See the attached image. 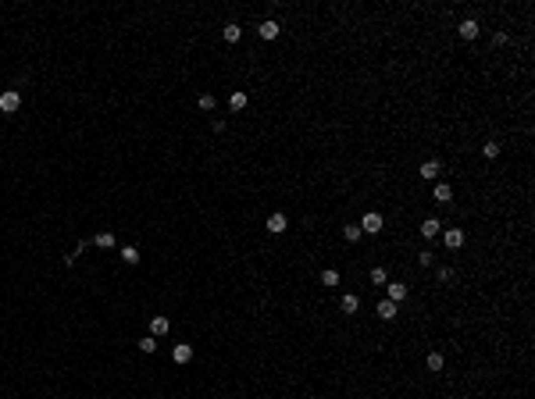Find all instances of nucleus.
Here are the masks:
<instances>
[{
    "label": "nucleus",
    "instance_id": "nucleus-1",
    "mask_svg": "<svg viewBox=\"0 0 535 399\" xmlns=\"http://www.w3.org/2000/svg\"><path fill=\"white\" fill-rule=\"evenodd\" d=\"M360 232H367V235H378V232H382V214L367 211V214L360 218Z\"/></svg>",
    "mask_w": 535,
    "mask_h": 399
},
{
    "label": "nucleus",
    "instance_id": "nucleus-2",
    "mask_svg": "<svg viewBox=\"0 0 535 399\" xmlns=\"http://www.w3.org/2000/svg\"><path fill=\"white\" fill-rule=\"evenodd\" d=\"M464 239H468V235H464V228H446V232H442L446 250H461V246H464Z\"/></svg>",
    "mask_w": 535,
    "mask_h": 399
},
{
    "label": "nucleus",
    "instance_id": "nucleus-3",
    "mask_svg": "<svg viewBox=\"0 0 535 399\" xmlns=\"http://www.w3.org/2000/svg\"><path fill=\"white\" fill-rule=\"evenodd\" d=\"M22 107V96L15 93V89H8V93H0V111H4V114H15Z\"/></svg>",
    "mask_w": 535,
    "mask_h": 399
},
{
    "label": "nucleus",
    "instance_id": "nucleus-4",
    "mask_svg": "<svg viewBox=\"0 0 535 399\" xmlns=\"http://www.w3.org/2000/svg\"><path fill=\"white\" fill-rule=\"evenodd\" d=\"M457 32H461V39H478V32H482V25H478L475 18H464V22L457 25Z\"/></svg>",
    "mask_w": 535,
    "mask_h": 399
},
{
    "label": "nucleus",
    "instance_id": "nucleus-5",
    "mask_svg": "<svg viewBox=\"0 0 535 399\" xmlns=\"http://www.w3.org/2000/svg\"><path fill=\"white\" fill-rule=\"evenodd\" d=\"M439 171H442V164H439V161H425V164L418 168V175H421L425 182H435V178H439Z\"/></svg>",
    "mask_w": 535,
    "mask_h": 399
},
{
    "label": "nucleus",
    "instance_id": "nucleus-6",
    "mask_svg": "<svg viewBox=\"0 0 535 399\" xmlns=\"http://www.w3.org/2000/svg\"><path fill=\"white\" fill-rule=\"evenodd\" d=\"M285 228H289V218H285V214H271V218H268V232H271V235H282Z\"/></svg>",
    "mask_w": 535,
    "mask_h": 399
},
{
    "label": "nucleus",
    "instance_id": "nucleus-7",
    "mask_svg": "<svg viewBox=\"0 0 535 399\" xmlns=\"http://www.w3.org/2000/svg\"><path fill=\"white\" fill-rule=\"evenodd\" d=\"M150 332H154V339H161V335H168L172 332V321H168V317H154V321H150Z\"/></svg>",
    "mask_w": 535,
    "mask_h": 399
},
{
    "label": "nucleus",
    "instance_id": "nucleus-8",
    "mask_svg": "<svg viewBox=\"0 0 535 399\" xmlns=\"http://www.w3.org/2000/svg\"><path fill=\"white\" fill-rule=\"evenodd\" d=\"M418 232H421V235H425V239H435V235H439V232H442V225H439V218H425V221H421V228H418Z\"/></svg>",
    "mask_w": 535,
    "mask_h": 399
},
{
    "label": "nucleus",
    "instance_id": "nucleus-9",
    "mask_svg": "<svg viewBox=\"0 0 535 399\" xmlns=\"http://www.w3.org/2000/svg\"><path fill=\"white\" fill-rule=\"evenodd\" d=\"M172 356H175V364H189V360H193V346H189V342H179V346L172 349Z\"/></svg>",
    "mask_w": 535,
    "mask_h": 399
},
{
    "label": "nucleus",
    "instance_id": "nucleus-10",
    "mask_svg": "<svg viewBox=\"0 0 535 399\" xmlns=\"http://www.w3.org/2000/svg\"><path fill=\"white\" fill-rule=\"evenodd\" d=\"M375 314L382 317V321H393V317L400 314V307H396V303H389V300H382V303L375 307Z\"/></svg>",
    "mask_w": 535,
    "mask_h": 399
},
{
    "label": "nucleus",
    "instance_id": "nucleus-11",
    "mask_svg": "<svg viewBox=\"0 0 535 399\" xmlns=\"http://www.w3.org/2000/svg\"><path fill=\"white\" fill-rule=\"evenodd\" d=\"M257 32H261V39H275V36L282 32V25L268 18V22H261V25H257Z\"/></svg>",
    "mask_w": 535,
    "mask_h": 399
},
{
    "label": "nucleus",
    "instance_id": "nucleus-12",
    "mask_svg": "<svg viewBox=\"0 0 535 399\" xmlns=\"http://www.w3.org/2000/svg\"><path fill=\"white\" fill-rule=\"evenodd\" d=\"M407 292H410V289H407L403 282H393V285H389V303L400 307V300H407Z\"/></svg>",
    "mask_w": 535,
    "mask_h": 399
},
{
    "label": "nucleus",
    "instance_id": "nucleus-13",
    "mask_svg": "<svg viewBox=\"0 0 535 399\" xmlns=\"http://www.w3.org/2000/svg\"><path fill=\"white\" fill-rule=\"evenodd\" d=\"M449 200H453V185L439 182V185H435V204H449Z\"/></svg>",
    "mask_w": 535,
    "mask_h": 399
},
{
    "label": "nucleus",
    "instance_id": "nucleus-14",
    "mask_svg": "<svg viewBox=\"0 0 535 399\" xmlns=\"http://www.w3.org/2000/svg\"><path fill=\"white\" fill-rule=\"evenodd\" d=\"M321 285H325V289H336V285H339V271H332V267L321 271Z\"/></svg>",
    "mask_w": 535,
    "mask_h": 399
},
{
    "label": "nucleus",
    "instance_id": "nucleus-15",
    "mask_svg": "<svg viewBox=\"0 0 535 399\" xmlns=\"http://www.w3.org/2000/svg\"><path fill=\"white\" fill-rule=\"evenodd\" d=\"M221 36H225V43H239V36H243V29H239V25H232V22H228V25H225V29H221Z\"/></svg>",
    "mask_w": 535,
    "mask_h": 399
},
{
    "label": "nucleus",
    "instance_id": "nucleus-16",
    "mask_svg": "<svg viewBox=\"0 0 535 399\" xmlns=\"http://www.w3.org/2000/svg\"><path fill=\"white\" fill-rule=\"evenodd\" d=\"M339 307H343V314H357V307H360V300H357V296H353V292H346V296H343V303H339Z\"/></svg>",
    "mask_w": 535,
    "mask_h": 399
},
{
    "label": "nucleus",
    "instance_id": "nucleus-17",
    "mask_svg": "<svg viewBox=\"0 0 535 399\" xmlns=\"http://www.w3.org/2000/svg\"><path fill=\"white\" fill-rule=\"evenodd\" d=\"M360 235H364V232H360V225H343V239H346V243H357Z\"/></svg>",
    "mask_w": 535,
    "mask_h": 399
},
{
    "label": "nucleus",
    "instance_id": "nucleus-18",
    "mask_svg": "<svg viewBox=\"0 0 535 399\" xmlns=\"http://www.w3.org/2000/svg\"><path fill=\"white\" fill-rule=\"evenodd\" d=\"M121 260H125V264H139L143 257H139V250H136V246H125V250H121Z\"/></svg>",
    "mask_w": 535,
    "mask_h": 399
},
{
    "label": "nucleus",
    "instance_id": "nucleus-19",
    "mask_svg": "<svg viewBox=\"0 0 535 399\" xmlns=\"http://www.w3.org/2000/svg\"><path fill=\"white\" fill-rule=\"evenodd\" d=\"M482 157H485V161H496V157H500V143H485V146H482Z\"/></svg>",
    "mask_w": 535,
    "mask_h": 399
},
{
    "label": "nucleus",
    "instance_id": "nucleus-20",
    "mask_svg": "<svg viewBox=\"0 0 535 399\" xmlns=\"http://www.w3.org/2000/svg\"><path fill=\"white\" fill-rule=\"evenodd\" d=\"M97 246H100V250H111V246H114V232H100V235H97Z\"/></svg>",
    "mask_w": 535,
    "mask_h": 399
},
{
    "label": "nucleus",
    "instance_id": "nucleus-21",
    "mask_svg": "<svg viewBox=\"0 0 535 399\" xmlns=\"http://www.w3.org/2000/svg\"><path fill=\"white\" fill-rule=\"evenodd\" d=\"M228 107H232V111H243V107H246V93H232V96H228Z\"/></svg>",
    "mask_w": 535,
    "mask_h": 399
},
{
    "label": "nucleus",
    "instance_id": "nucleus-22",
    "mask_svg": "<svg viewBox=\"0 0 535 399\" xmlns=\"http://www.w3.org/2000/svg\"><path fill=\"white\" fill-rule=\"evenodd\" d=\"M196 104H200V111H214V96H211V93H200Z\"/></svg>",
    "mask_w": 535,
    "mask_h": 399
},
{
    "label": "nucleus",
    "instance_id": "nucleus-23",
    "mask_svg": "<svg viewBox=\"0 0 535 399\" xmlns=\"http://www.w3.org/2000/svg\"><path fill=\"white\" fill-rule=\"evenodd\" d=\"M425 364H428V371H442V356H439V353H428Z\"/></svg>",
    "mask_w": 535,
    "mask_h": 399
},
{
    "label": "nucleus",
    "instance_id": "nucleus-24",
    "mask_svg": "<svg viewBox=\"0 0 535 399\" xmlns=\"http://www.w3.org/2000/svg\"><path fill=\"white\" fill-rule=\"evenodd\" d=\"M371 282H375V285H386V271H382V267H371Z\"/></svg>",
    "mask_w": 535,
    "mask_h": 399
},
{
    "label": "nucleus",
    "instance_id": "nucleus-25",
    "mask_svg": "<svg viewBox=\"0 0 535 399\" xmlns=\"http://www.w3.org/2000/svg\"><path fill=\"white\" fill-rule=\"evenodd\" d=\"M139 349H143V353H154V349H157V339H154V335H150V339H143V342H139Z\"/></svg>",
    "mask_w": 535,
    "mask_h": 399
},
{
    "label": "nucleus",
    "instance_id": "nucleus-26",
    "mask_svg": "<svg viewBox=\"0 0 535 399\" xmlns=\"http://www.w3.org/2000/svg\"><path fill=\"white\" fill-rule=\"evenodd\" d=\"M432 260H435V257H432L428 250H425V253H418V264H421V267H432Z\"/></svg>",
    "mask_w": 535,
    "mask_h": 399
},
{
    "label": "nucleus",
    "instance_id": "nucleus-27",
    "mask_svg": "<svg viewBox=\"0 0 535 399\" xmlns=\"http://www.w3.org/2000/svg\"><path fill=\"white\" fill-rule=\"evenodd\" d=\"M453 278V267H439V282H449Z\"/></svg>",
    "mask_w": 535,
    "mask_h": 399
}]
</instances>
